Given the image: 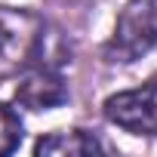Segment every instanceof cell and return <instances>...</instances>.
<instances>
[{
    "mask_svg": "<svg viewBox=\"0 0 157 157\" xmlns=\"http://www.w3.org/2000/svg\"><path fill=\"white\" fill-rule=\"evenodd\" d=\"M59 43V34L46 28V22L28 10H10L0 6V77L22 74L34 62H62L52 49Z\"/></svg>",
    "mask_w": 157,
    "mask_h": 157,
    "instance_id": "1",
    "label": "cell"
},
{
    "mask_svg": "<svg viewBox=\"0 0 157 157\" xmlns=\"http://www.w3.org/2000/svg\"><path fill=\"white\" fill-rule=\"evenodd\" d=\"M157 46V0H126L114 34L105 43V62L132 65Z\"/></svg>",
    "mask_w": 157,
    "mask_h": 157,
    "instance_id": "2",
    "label": "cell"
},
{
    "mask_svg": "<svg viewBox=\"0 0 157 157\" xmlns=\"http://www.w3.org/2000/svg\"><path fill=\"white\" fill-rule=\"evenodd\" d=\"M105 117L132 132V136H157V74L151 77L148 83L136 86V90H123L105 99Z\"/></svg>",
    "mask_w": 157,
    "mask_h": 157,
    "instance_id": "3",
    "label": "cell"
},
{
    "mask_svg": "<svg viewBox=\"0 0 157 157\" xmlns=\"http://www.w3.org/2000/svg\"><path fill=\"white\" fill-rule=\"evenodd\" d=\"M65 99H68V86L56 62H34L22 71L16 86V102L22 108L49 111V108H59Z\"/></svg>",
    "mask_w": 157,
    "mask_h": 157,
    "instance_id": "4",
    "label": "cell"
},
{
    "mask_svg": "<svg viewBox=\"0 0 157 157\" xmlns=\"http://www.w3.org/2000/svg\"><path fill=\"white\" fill-rule=\"evenodd\" d=\"M105 145L86 132V129H59V132H49V136H40L37 145H34V154L43 157V154H52V157H80V154H102Z\"/></svg>",
    "mask_w": 157,
    "mask_h": 157,
    "instance_id": "5",
    "label": "cell"
},
{
    "mask_svg": "<svg viewBox=\"0 0 157 157\" xmlns=\"http://www.w3.org/2000/svg\"><path fill=\"white\" fill-rule=\"evenodd\" d=\"M22 142V120L13 114V108H6L0 102V157L13 154Z\"/></svg>",
    "mask_w": 157,
    "mask_h": 157,
    "instance_id": "6",
    "label": "cell"
}]
</instances>
